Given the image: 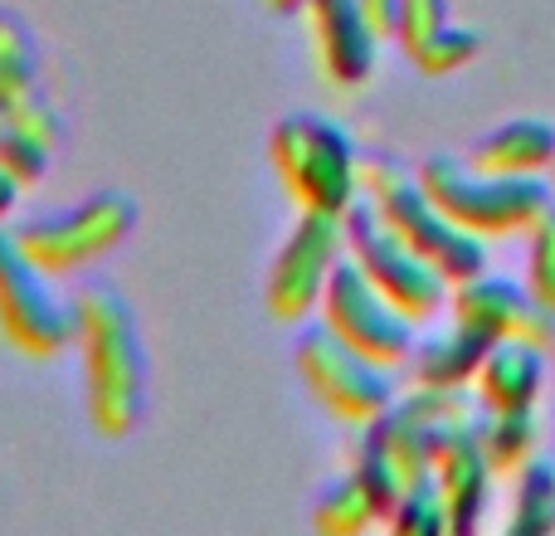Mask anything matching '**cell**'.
I'll use <instances>...</instances> for the list:
<instances>
[{
	"label": "cell",
	"mask_w": 555,
	"mask_h": 536,
	"mask_svg": "<svg viewBox=\"0 0 555 536\" xmlns=\"http://www.w3.org/2000/svg\"><path fill=\"white\" fill-rule=\"evenodd\" d=\"M551 186H555V162H551Z\"/></svg>",
	"instance_id": "cell-29"
},
{
	"label": "cell",
	"mask_w": 555,
	"mask_h": 536,
	"mask_svg": "<svg viewBox=\"0 0 555 536\" xmlns=\"http://www.w3.org/2000/svg\"><path fill=\"white\" fill-rule=\"evenodd\" d=\"M492 336H482L478 327L459 322L453 317L449 332H434V336H420L410 352V381L414 385H434V391H468L473 375H478L482 356H488Z\"/></svg>",
	"instance_id": "cell-15"
},
{
	"label": "cell",
	"mask_w": 555,
	"mask_h": 536,
	"mask_svg": "<svg viewBox=\"0 0 555 536\" xmlns=\"http://www.w3.org/2000/svg\"><path fill=\"white\" fill-rule=\"evenodd\" d=\"M478 49H482L478 29H468V25H443L439 35H434L429 44L420 49V54H410V64L420 68L424 78H443V74H459V68H468L473 59H478Z\"/></svg>",
	"instance_id": "cell-21"
},
{
	"label": "cell",
	"mask_w": 555,
	"mask_h": 536,
	"mask_svg": "<svg viewBox=\"0 0 555 536\" xmlns=\"http://www.w3.org/2000/svg\"><path fill=\"white\" fill-rule=\"evenodd\" d=\"M269 156L297 210L346 215L361 201V152L332 117L287 113L269 137Z\"/></svg>",
	"instance_id": "cell-4"
},
{
	"label": "cell",
	"mask_w": 555,
	"mask_h": 536,
	"mask_svg": "<svg viewBox=\"0 0 555 536\" xmlns=\"http://www.w3.org/2000/svg\"><path fill=\"white\" fill-rule=\"evenodd\" d=\"M385 527H395V532H449V512H443V498H439V488H434V473L400 493V502H395Z\"/></svg>",
	"instance_id": "cell-24"
},
{
	"label": "cell",
	"mask_w": 555,
	"mask_h": 536,
	"mask_svg": "<svg viewBox=\"0 0 555 536\" xmlns=\"http://www.w3.org/2000/svg\"><path fill=\"white\" fill-rule=\"evenodd\" d=\"M365 15H371V25L380 29V39H390V15H395V0H361Z\"/></svg>",
	"instance_id": "cell-27"
},
{
	"label": "cell",
	"mask_w": 555,
	"mask_h": 536,
	"mask_svg": "<svg viewBox=\"0 0 555 536\" xmlns=\"http://www.w3.org/2000/svg\"><path fill=\"white\" fill-rule=\"evenodd\" d=\"M361 195L371 201V210L420 254L424 264H434L449 283L482 273L488 268V240L468 234L463 225H453L449 215L434 205V195L424 191L420 171L400 162L390 152L361 156Z\"/></svg>",
	"instance_id": "cell-2"
},
{
	"label": "cell",
	"mask_w": 555,
	"mask_h": 536,
	"mask_svg": "<svg viewBox=\"0 0 555 536\" xmlns=\"http://www.w3.org/2000/svg\"><path fill=\"white\" fill-rule=\"evenodd\" d=\"M443 25H453L449 0H395L390 39L400 44V54H420Z\"/></svg>",
	"instance_id": "cell-22"
},
{
	"label": "cell",
	"mask_w": 555,
	"mask_h": 536,
	"mask_svg": "<svg viewBox=\"0 0 555 536\" xmlns=\"http://www.w3.org/2000/svg\"><path fill=\"white\" fill-rule=\"evenodd\" d=\"M20 191H25V181H20L15 171H5V166H0V225H5L10 215H15V205H20Z\"/></svg>",
	"instance_id": "cell-26"
},
{
	"label": "cell",
	"mask_w": 555,
	"mask_h": 536,
	"mask_svg": "<svg viewBox=\"0 0 555 536\" xmlns=\"http://www.w3.org/2000/svg\"><path fill=\"white\" fill-rule=\"evenodd\" d=\"M0 332L35 361H49L78 342L74 303L54 293V278L20 250L5 225H0Z\"/></svg>",
	"instance_id": "cell-7"
},
{
	"label": "cell",
	"mask_w": 555,
	"mask_h": 536,
	"mask_svg": "<svg viewBox=\"0 0 555 536\" xmlns=\"http://www.w3.org/2000/svg\"><path fill=\"white\" fill-rule=\"evenodd\" d=\"M512 512H507V532L512 536H546L555 532V463L551 459H531L512 473Z\"/></svg>",
	"instance_id": "cell-19"
},
{
	"label": "cell",
	"mask_w": 555,
	"mask_h": 536,
	"mask_svg": "<svg viewBox=\"0 0 555 536\" xmlns=\"http://www.w3.org/2000/svg\"><path fill=\"white\" fill-rule=\"evenodd\" d=\"M137 230V201L117 186L83 195L78 205L44 215H25L20 225H10L15 244L29 254L49 278L83 273L98 259H107L113 250H122Z\"/></svg>",
	"instance_id": "cell-5"
},
{
	"label": "cell",
	"mask_w": 555,
	"mask_h": 536,
	"mask_svg": "<svg viewBox=\"0 0 555 536\" xmlns=\"http://www.w3.org/2000/svg\"><path fill=\"white\" fill-rule=\"evenodd\" d=\"M269 10H278V15H293V10H302V0H263Z\"/></svg>",
	"instance_id": "cell-28"
},
{
	"label": "cell",
	"mask_w": 555,
	"mask_h": 536,
	"mask_svg": "<svg viewBox=\"0 0 555 536\" xmlns=\"http://www.w3.org/2000/svg\"><path fill=\"white\" fill-rule=\"evenodd\" d=\"M468 162L492 176H551L555 127L541 117H512L468 146Z\"/></svg>",
	"instance_id": "cell-16"
},
{
	"label": "cell",
	"mask_w": 555,
	"mask_h": 536,
	"mask_svg": "<svg viewBox=\"0 0 555 536\" xmlns=\"http://www.w3.org/2000/svg\"><path fill=\"white\" fill-rule=\"evenodd\" d=\"M302 10H307V29H312L317 64H322L326 84L336 88L371 84L380 29L371 25L361 0H302Z\"/></svg>",
	"instance_id": "cell-12"
},
{
	"label": "cell",
	"mask_w": 555,
	"mask_h": 536,
	"mask_svg": "<svg viewBox=\"0 0 555 536\" xmlns=\"http://www.w3.org/2000/svg\"><path fill=\"white\" fill-rule=\"evenodd\" d=\"M449 307L459 322L478 327L492 342H531L541 352H555V312L531 297L527 283H512V278H492L488 268L463 283L449 288Z\"/></svg>",
	"instance_id": "cell-11"
},
{
	"label": "cell",
	"mask_w": 555,
	"mask_h": 536,
	"mask_svg": "<svg viewBox=\"0 0 555 536\" xmlns=\"http://www.w3.org/2000/svg\"><path fill=\"white\" fill-rule=\"evenodd\" d=\"M74 317L78 352H83L88 420L103 439H127L152 400V361H146L137 312L122 297V288L93 278L74 293Z\"/></svg>",
	"instance_id": "cell-1"
},
{
	"label": "cell",
	"mask_w": 555,
	"mask_h": 536,
	"mask_svg": "<svg viewBox=\"0 0 555 536\" xmlns=\"http://www.w3.org/2000/svg\"><path fill=\"white\" fill-rule=\"evenodd\" d=\"M546 352L531 342H492L473 375V395L482 410H527L541 400Z\"/></svg>",
	"instance_id": "cell-14"
},
{
	"label": "cell",
	"mask_w": 555,
	"mask_h": 536,
	"mask_svg": "<svg viewBox=\"0 0 555 536\" xmlns=\"http://www.w3.org/2000/svg\"><path fill=\"white\" fill-rule=\"evenodd\" d=\"M317 532L326 536H356L375 522H385V508L375 502V493L365 488V478L356 469H346L341 478H332L322 493H317V508H312Z\"/></svg>",
	"instance_id": "cell-18"
},
{
	"label": "cell",
	"mask_w": 555,
	"mask_h": 536,
	"mask_svg": "<svg viewBox=\"0 0 555 536\" xmlns=\"http://www.w3.org/2000/svg\"><path fill=\"white\" fill-rule=\"evenodd\" d=\"M297 375L307 381V391L326 405L341 424H356L365 430L371 420H380L385 410L395 405V381L390 366H380L375 356L356 352L346 336H336L326 322L307 327L297 336Z\"/></svg>",
	"instance_id": "cell-6"
},
{
	"label": "cell",
	"mask_w": 555,
	"mask_h": 536,
	"mask_svg": "<svg viewBox=\"0 0 555 536\" xmlns=\"http://www.w3.org/2000/svg\"><path fill=\"white\" fill-rule=\"evenodd\" d=\"M527 288L546 312H555V201L527 230Z\"/></svg>",
	"instance_id": "cell-23"
},
{
	"label": "cell",
	"mask_w": 555,
	"mask_h": 536,
	"mask_svg": "<svg viewBox=\"0 0 555 536\" xmlns=\"http://www.w3.org/2000/svg\"><path fill=\"white\" fill-rule=\"evenodd\" d=\"M341 259H346V215L302 210L269 268V288H263L269 317L302 322L307 312H317V303H322Z\"/></svg>",
	"instance_id": "cell-10"
},
{
	"label": "cell",
	"mask_w": 555,
	"mask_h": 536,
	"mask_svg": "<svg viewBox=\"0 0 555 536\" xmlns=\"http://www.w3.org/2000/svg\"><path fill=\"white\" fill-rule=\"evenodd\" d=\"M478 444L488 454L492 473H517L541 454V414L527 410H482L478 414Z\"/></svg>",
	"instance_id": "cell-17"
},
{
	"label": "cell",
	"mask_w": 555,
	"mask_h": 536,
	"mask_svg": "<svg viewBox=\"0 0 555 536\" xmlns=\"http://www.w3.org/2000/svg\"><path fill=\"white\" fill-rule=\"evenodd\" d=\"M39 93V49L20 15L0 10V117Z\"/></svg>",
	"instance_id": "cell-20"
},
{
	"label": "cell",
	"mask_w": 555,
	"mask_h": 536,
	"mask_svg": "<svg viewBox=\"0 0 555 536\" xmlns=\"http://www.w3.org/2000/svg\"><path fill=\"white\" fill-rule=\"evenodd\" d=\"M414 171L434 195V205L478 240L527 234L555 201L551 176H492L478 171L468 156H424Z\"/></svg>",
	"instance_id": "cell-3"
},
{
	"label": "cell",
	"mask_w": 555,
	"mask_h": 536,
	"mask_svg": "<svg viewBox=\"0 0 555 536\" xmlns=\"http://www.w3.org/2000/svg\"><path fill=\"white\" fill-rule=\"evenodd\" d=\"M49 156H54V146L49 142H39L35 132H25V127H15V123H5L0 117V166L5 171H15L20 181H39V176L49 171Z\"/></svg>",
	"instance_id": "cell-25"
},
{
	"label": "cell",
	"mask_w": 555,
	"mask_h": 536,
	"mask_svg": "<svg viewBox=\"0 0 555 536\" xmlns=\"http://www.w3.org/2000/svg\"><path fill=\"white\" fill-rule=\"evenodd\" d=\"M317 312H322V322L332 327L336 336H346L356 352L375 356V361L390 366V371L410 361L414 342H420V332H414L420 322L404 317L400 307H395L390 297L361 273V264H356L351 254L336 264V273H332V283H326Z\"/></svg>",
	"instance_id": "cell-9"
},
{
	"label": "cell",
	"mask_w": 555,
	"mask_h": 536,
	"mask_svg": "<svg viewBox=\"0 0 555 536\" xmlns=\"http://www.w3.org/2000/svg\"><path fill=\"white\" fill-rule=\"evenodd\" d=\"M346 254H351V259L361 264V273L371 278V283L380 288L404 317H414V322L439 317V307L449 303L453 283L434 264H424L420 254H414L410 244H404L400 234L371 210L365 195L346 210Z\"/></svg>",
	"instance_id": "cell-8"
},
{
	"label": "cell",
	"mask_w": 555,
	"mask_h": 536,
	"mask_svg": "<svg viewBox=\"0 0 555 536\" xmlns=\"http://www.w3.org/2000/svg\"><path fill=\"white\" fill-rule=\"evenodd\" d=\"M492 463L478 444V420L459 424V430H443L434 439V488L443 498L449 512V532H473L488 512L492 498Z\"/></svg>",
	"instance_id": "cell-13"
}]
</instances>
